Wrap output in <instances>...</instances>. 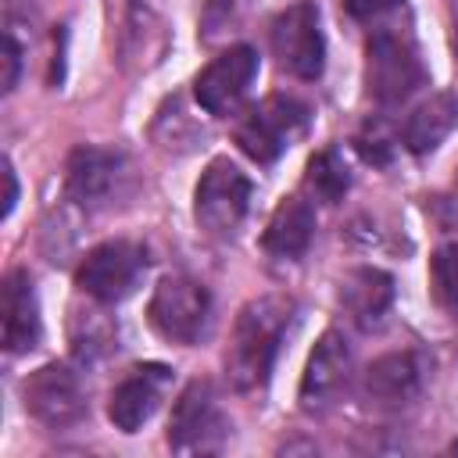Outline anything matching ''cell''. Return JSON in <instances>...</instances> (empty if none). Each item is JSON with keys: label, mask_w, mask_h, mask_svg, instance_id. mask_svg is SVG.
Instances as JSON below:
<instances>
[{"label": "cell", "mask_w": 458, "mask_h": 458, "mask_svg": "<svg viewBox=\"0 0 458 458\" xmlns=\"http://www.w3.org/2000/svg\"><path fill=\"white\" fill-rule=\"evenodd\" d=\"M311 236H315V211H311V204L301 200V197H286L272 211L265 233H261V247L272 258H301L311 247Z\"/></svg>", "instance_id": "cell-17"}, {"label": "cell", "mask_w": 458, "mask_h": 458, "mask_svg": "<svg viewBox=\"0 0 458 458\" xmlns=\"http://www.w3.org/2000/svg\"><path fill=\"white\" fill-rule=\"evenodd\" d=\"M0 64H4V75H0V86L4 93H11L18 86V75H21V43L14 39V29L4 32V47H0Z\"/></svg>", "instance_id": "cell-25"}, {"label": "cell", "mask_w": 458, "mask_h": 458, "mask_svg": "<svg viewBox=\"0 0 458 458\" xmlns=\"http://www.w3.org/2000/svg\"><path fill=\"white\" fill-rule=\"evenodd\" d=\"M64 190H68V197H72L79 208H86V211L111 208L114 200L129 197V190H132V165H129V157L118 154V150L75 147V150L68 154Z\"/></svg>", "instance_id": "cell-3"}, {"label": "cell", "mask_w": 458, "mask_h": 458, "mask_svg": "<svg viewBox=\"0 0 458 458\" xmlns=\"http://www.w3.org/2000/svg\"><path fill=\"white\" fill-rule=\"evenodd\" d=\"M454 122H458V97L433 93L429 100H422L408 114L404 132H401L404 136V147L411 154H429V150H437L447 140V132L454 129Z\"/></svg>", "instance_id": "cell-19"}, {"label": "cell", "mask_w": 458, "mask_h": 458, "mask_svg": "<svg viewBox=\"0 0 458 458\" xmlns=\"http://www.w3.org/2000/svg\"><path fill=\"white\" fill-rule=\"evenodd\" d=\"M14 200H18V179H14L11 161H4V218L14 211Z\"/></svg>", "instance_id": "cell-27"}, {"label": "cell", "mask_w": 458, "mask_h": 458, "mask_svg": "<svg viewBox=\"0 0 458 458\" xmlns=\"http://www.w3.org/2000/svg\"><path fill=\"white\" fill-rule=\"evenodd\" d=\"M150 326L175 344H197L211 326V297L190 276H165L147 304Z\"/></svg>", "instance_id": "cell-7"}, {"label": "cell", "mask_w": 458, "mask_h": 458, "mask_svg": "<svg viewBox=\"0 0 458 458\" xmlns=\"http://www.w3.org/2000/svg\"><path fill=\"white\" fill-rule=\"evenodd\" d=\"M344 11H347V18H354L365 32L376 29V25H390V21L411 18L404 0H344Z\"/></svg>", "instance_id": "cell-23"}, {"label": "cell", "mask_w": 458, "mask_h": 458, "mask_svg": "<svg viewBox=\"0 0 458 458\" xmlns=\"http://www.w3.org/2000/svg\"><path fill=\"white\" fill-rule=\"evenodd\" d=\"M165 50V21L157 14L154 0H125V21H122V61L147 68Z\"/></svg>", "instance_id": "cell-18"}, {"label": "cell", "mask_w": 458, "mask_h": 458, "mask_svg": "<svg viewBox=\"0 0 458 458\" xmlns=\"http://www.w3.org/2000/svg\"><path fill=\"white\" fill-rule=\"evenodd\" d=\"M304 125H308V104H301L297 97L272 93L236 122V143L250 161L268 165L304 132Z\"/></svg>", "instance_id": "cell-4"}, {"label": "cell", "mask_w": 458, "mask_h": 458, "mask_svg": "<svg viewBox=\"0 0 458 458\" xmlns=\"http://www.w3.org/2000/svg\"><path fill=\"white\" fill-rule=\"evenodd\" d=\"M454 190H458V179H454Z\"/></svg>", "instance_id": "cell-29"}, {"label": "cell", "mask_w": 458, "mask_h": 458, "mask_svg": "<svg viewBox=\"0 0 458 458\" xmlns=\"http://www.w3.org/2000/svg\"><path fill=\"white\" fill-rule=\"evenodd\" d=\"M351 365H354V358H351V347H347L344 333L326 329L318 336V344L311 347L304 376H301V404H304V411L329 408L340 397V390L347 386Z\"/></svg>", "instance_id": "cell-12"}, {"label": "cell", "mask_w": 458, "mask_h": 458, "mask_svg": "<svg viewBox=\"0 0 458 458\" xmlns=\"http://www.w3.org/2000/svg\"><path fill=\"white\" fill-rule=\"evenodd\" d=\"M365 86L383 107L404 104L419 86H426V68L411 36V18L376 25L365 32Z\"/></svg>", "instance_id": "cell-2"}, {"label": "cell", "mask_w": 458, "mask_h": 458, "mask_svg": "<svg viewBox=\"0 0 458 458\" xmlns=\"http://www.w3.org/2000/svg\"><path fill=\"white\" fill-rule=\"evenodd\" d=\"M147 272V247L136 240H107L100 247H93L79 268H75V283L86 297L100 301V304H118L125 301L136 283Z\"/></svg>", "instance_id": "cell-6"}, {"label": "cell", "mask_w": 458, "mask_h": 458, "mask_svg": "<svg viewBox=\"0 0 458 458\" xmlns=\"http://www.w3.org/2000/svg\"><path fill=\"white\" fill-rule=\"evenodd\" d=\"M304 182H308V190H311L322 204H336V200L347 193V186H351V172H347L344 157L329 147V150H318V154L308 161Z\"/></svg>", "instance_id": "cell-20"}, {"label": "cell", "mask_w": 458, "mask_h": 458, "mask_svg": "<svg viewBox=\"0 0 458 458\" xmlns=\"http://www.w3.org/2000/svg\"><path fill=\"white\" fill-rule=\"evenodd\" d=\"M340 304L358 329H379L394 304V279L383 268H354L340 283Z\"/></svg>", "instance_id": "cell-15"}, {"label": "cell", "mask_w": 458, "mask_h": 458, "mask_svg": "<svg viewBox=\"0 0 458 458\" xmlns=\"http://www.w3.org/2000/svg\"><path fill=\"white\" fill-rule=\"evenodd\" d=\"M358 150H361V157L372 161V165H386V161H390V140H386L379 129L361 132V136H358Z\"/></svg>", "instance_id": "cell-26"}, {"label": "cell", "mask_w": 458, "mask_h": 458, "mask_svg": "<svg viewBox=\"0 0 458 458\" xmlns=\"http://www.w3.org/2000/svg\"><path fill=\"white\" fill-rule=\"evenodd\" d=\"M43 322H39V301L32 290V279L25 268H11L4 276V347L11 354H25L39 344Z\"/></svg>", "instance_id": "cell-14"}, {"label": "cell", "mask_w": 458, "mask_h": 458, "mask_svg": "<svg viewBox=\"0 0 458 458\" xmlns=\"http://www.w3.org/2000/svg\"><path fill=\"white\" fill-rule=\"evenodd\" d=\"M268 43L283 72L293 79H318L326 64V39L318 25V7L301 0L279 11L268 25Z\"/></svg>", "instance_id": "cell-8"}, {"label": "cell", "mask_w": 458, "mask_h": 458, "mask_svg": "<svg viewBox=\"0 0 458 458\" xmlns=\"http://www.w3.org/2000/svg\"><path fill=\"white\" fill-rule=\"evenodd\" d=\"M236 14V0H200V29L204 39H215Z\"/></svg>", "instance_id": "cell-24"}, {"label": "cell", "mask_w": 458, "mask_h": 458, "mask_svg": "<svg viewBox=\"0 0 458 458\" xmlns=\"http://www.w3.org/2000/svg\"><path fill=\"white\" fill-rule=\"evenodd\" d=\"M429 293L433 301L458 318V243H444L429 258Z\"/></svg>", "instance_id": "cell-21"}, {"label": "cell", "mask_w": 458, "mask_h": 458, "mask_svg": "<svg viewBox=\"0 0 458 458\" xmlns=\"http://www.w3.org/2000/svg\"><path fill=\"white\" fill-rule=\"evenodd\" d=\"M25 408L50 429H64L86 415V394L68 365H43L25 379Z\"/></svg>", "instance_id": "cell-11"}, {"label": "cell", "mask_w": 458, "mask_h": 458, "mask_svg": "<svg viewBox=\"0 0 458 458\" xmlns=\"http://www.w3.org/2000/svg\"><path fill=\"white\" fill-rule=\"evenodd\" d=\"M290 318H293V301L283 293H265L240 308L225 351V372L236 390L265 386Z\"/></svg>", "instance_id": "cell-1"}, {"label": "cell", "mask_w": 458, "mask_h": 458, "mask_svg": "<svg viewBox=\"0 0 458 458\" xmlns=\"http://www.w3.org/2000/svg\"><path fill=\"white\" fill-rule=\"evenodd\" d=\"M247 208H250V179L229 157H215L193 190L197 225L215 236H225L243 222Z\"/></svg>", "instance_id": "cell-9"}, {"label": "cell", "mask_w": 458, "mask_h": 458, "mask_svg": "<svg viewBox=\"0 0 458 458\" xmlns=\"http://www.w3.org/2000/svg\"><path fill=\"white\" fill-rule=\"evenodd\" d=\"M114 344V329L97 315V311H75L72 318V351L82 361H93L100 354H107Z\"/></svg>", "instance_id": "cell-22"}, {"label": "cell", "mask_w": 458, "mask_h": 458, "mask_svg": "<svg viewBox=\"0 0 458 458\" xmlns=\"http://www.w3.org/2000/svg\"><path fill=\"white\" fill-rule=\"evenodd\" d=\"M172 372L165 365H140L132 369L114 390H111V401H107V419L122 429V433H136L143 422L154 419V411L161 408V397H165V386H168Z\"/></svg>", "instance_id": "cell-13"}, {"label": "cell", "mask_w": 458, "mask_h": 458, "mask_svg": "<svg viewBox=\"0 0 458 458\" xmlns=\"http://www.w3.org/2000/svg\"><path fill=\"white\" fill-rule=\"evenodd\" d=\"M451 47L458 54V0H451Z\"/></svg>", "instance_id": "cell-28"}, {"label": "cell", "mask_w": 458, "mask_h": 458, "mask_svg": "<svg viewBox=\"0 0 458 458\" xmlns=\"http://www.w3.org/2000/svg\"><path fill=\"white\" fill-rule=\"evenodd\" d=\"M229 440V419L218 408V397L208 379H193L168 419V447L175 454H215Z\"/></svg>", "instance_id": "cell-5"}, {"label": "cell", "mask_w": 458, "mask_h": 458, "mask_svg": "<svg viewBox=\"0 0 458 458\" xmlns=\"http://www.w3.org/2000/svg\"><path fill=\"white\" fill-rule=\"evenodd\" d=\"M422 386V361L415 351H394V354H383L376 358L365 376H361V394L365 401L372 404H383V408H394V404H404L419 394Z\"/></svg>", "instance_id": "cell-16"}, {"label": "cell", "mask_w": 458, "mask_h": 458, "mask_svg": "<svg viewBox=\"0 0 458 458\" xmlns=\"http://www.w3.org/2000/svg\"><path fill=\"white\" fill-rule=\"evenodd\" d=\"M254 79H258V54L240 43V47H229L225 54H218L193 79V97L208 114L225 118L243 104Z\"/></svg>", "instance_id": "cell-10"}]
</instances>
